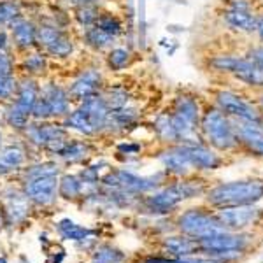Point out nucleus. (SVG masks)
Masks as SVG:
<instances>
[{
    "mask_svg": "<svg viewBox=\"0 0 263 263\" xmlns=\"http://www.w3.org/2000/svg\"><path fill=\"white\" fill-rule=\"evenodd\" d=\"M263 198V181H235L219 184L207 193V200L218 207L248 205Z\"/></svg>",
    "mask_w": 263,
    "mask_h": 263,
    "instance_id": "1",
    "label": "nucleus"
},
{
    "mask_svg": "<svg viewBox=\"0 0 263 263\" xmlns=\"http://www.w3.org/2000/svg\"><path fill=\"white\" fill-rule=\"evenodd\" d=\"M200 128L203 137L207 139V142L211 146H214L216 149L228 151L233 149L239 144L232 118H228L218 107H209L203 112L200 120Z\"/></svg>",
    "mask_w": 263,
    "mask_h": 263,
    "instance_id": "2",
    "label": "nucleus"
},
{
    "mask_svg": "<svg viewBox=\"0 0 263 263\" xmlns=\"http://www.w3.org/2000/svg\"><path fill=\"white\" fill-rule=\"evenodd\" d=\"M37 46L51 58H69L74 51V42L69 33L53 21H46L37 27Z\"/></svg>",
    "mask_w": 263,
    "mask_h": 263,
    "instance_id": "3",
    "label": "nucleus"
},
{
    "mask_svg": "<svg viewBox=\"0 0 263 263\" xmlns=\"http://www.w3.org/2000/svg\"><path fill=\"white\" fill-rule=\"evenodd\" d=\"M198 193H202V186L197 184V182H177V184L163 188L158 193L147 197L146 207L151 213H171L182 200L192 198Z\"/></svg>",
    "mask_w": 263,
    "mask_h": 263,
    "instance_id": "4",
    "label": "nucleus"
},
{
    "mask_svg": "<svg viewBox=\"0 0 263 263\" xmlns=\"http://www.w3.org/2000/svg\"><path fill=\"white\" fill-rule=\"evenodd\" d=\"M179 228L184 235L192 239L202 240L207 237L218 235L227 232L223 223L218 219V216H213L202 209H190L179 218Z\"/></svg>",
    "mask_w": 263,
    "mask_h": 263,
    "instance_id": "5",
    "label": "nucleus"
},
{
    "mask_svg": "<svg viewBox=\"0 0 263 263\" xmlns=\"http://www.w3.org/2000/svg\"><path fill=\"white\" fill-rule=\"evenodd\" d=\"M23 193L35 205H51L58 195V174H41L23 179Z\"/></svg>",
    "mask_w": 263,
    "mask_h": 263,
    "instance_id": "6",
    "label": "nucleus"
},
{
    "mask_svg": "<svg viewBox=\"0 0 263 263\" xmlns=\"http://www.w3.org/2000/svg\"><path fill=\"white\" fill-rule=\"evenodd\" d=\"M160 179H162V174L151 176V177H141L128 171H114V172H109L107 176L102 179V182H104L107 188L121 190V192L134 195V193H146V192L155 190L156 186L160 184Z\"/></svg>",
    "mask_w": 263,
    "mask_h": 263,
    "instance_id": "7",
    "label": "nucleus"
},
{
    "mask_svg": "<svg viewBox=\"0 0 263 263\" xmlns=\"http://www.w3.org/2000/svg\"><path fill=\"white\" fill-rule=\"evenodd\" d=\"M216 107L223 111L232 120L240 121H251V123H261V114L253 104L244 100L240 95L232 91H218L216 93Z\"/></svg>",
    "mask_w": 263,
    "mask_h": 263,
    "instance_id": "8",
    "label": "nucleus"
},
{
    "mask_svg": "<svg viewBox=\"0 0 263 263\" xmlns=\"http://www.w3.org/2000/svg\"><path fill=\"white\" fill-rule=\"evenodd\" d=\"M218 219L223 223L224 228H240L246 227H253L258 223V219L261 218V211L253 207L251 203L248 205H233V207H223L218 214Z\"/></svg>",
    "mask_w": 263,
    "mask_h": 263,
    "instance_id": "9",
    "label": "nucleus"
},
{
    "mask_svg": "<svg viewBox=\"0 0 263 263\" xmlns=\"http://www.w3.org/2000/svg\"><path fill=\"white\" fill-rule=\"evenodd\" d=\"M102 84H104V78H102L100 70L97 69H86L84 72L74 79V83L69 86V97L70 100L83 102L88 97H93L100 93Z\"/></svg>",
    "mask_w": 263,
    "mask_h": 263,
    "instance_id": "10",
    "label": "nucleus"
},
{
    "mask_svg": "<svg viewBox=\"0 0 263 263\" xmlns=\"http://www.w3.org/2000/svg\"><path fill=\"white\" fill-rule=\"evenodd\" d=\"M41 97L46 100L53 118H65L70 114L69 90L62 88L60 84L46 83L44 86H41Z\"/></svg>",
    "mask_w": 263,
    "mask_h": 263,
    "instance_id": "11",
    "label": "nucleus"
},
{
    "mask_svg": "<svg viewBox=\"0 0 263 263\" xmlns=\"http://www.w3.org/2000/svg\"><path fill=\"white\" fill-rule=\"evenodd\" d=\"M233 128H235L237 141L244 144L249 151L254 155L263 156V125L261 123H251V121H240L232 120Z\"/></svg>",
    "mask_w": 263,
    "mask_h": 263,
    "instance_id": "12",
    "label": "nucleus"
},
{
    "mask_svg": "<svg viewBox=\"0 0 263 263\" xmlns=\"http://www.w3.org/2000/svg\"><path fill=\"white\" fill-rule=\"evenodd\" d=\"M2 195H4L2 197L4 202H6V211H4L6 221L11 224L23 221L28 216V209H30V205H28L30 200L27 198V195L14 188H6Z\"/></svg>",
    "mask_w": 263,
    "mask_h": 263,
    "instance_id": "13",
    "label": "nucleus"
},
{
    "mask_svg": "<svg viewBox=\"0 0 263 263\" xmlns=\"http://www.w3.org/2000/svg\"><path fill=\"white\" fill-rule=\"evenodd\" d=\"M11 35L18 51H32L37 46V27L30 20L16 18L11 23Z\"/></svg>",
    "mask_w": 263,
    "mask_h": 263,
    "instance_id": "14",
    "label": "nucleus"
},
{
    "mask_svg": "<svg viewBox=\"0 0 263 263\" xmlns=\"http://www.w3.org/2000/svg\"><path fill=\"white\" fill-rule=\"evenodd\" d=\"M39 95H41V86L37 84L35 78L25 76L23 79H18V88H16L12 104L32 116V109L35 105L37 99H39Z\"/></svg>",
    "mask_w": 263,
    "mask_h": 263,
    "instance_id": "15",
    "label": "nucleus"
},
{
    "mask_svg": "<svg viewBox=\"0 0 263 263\" xmlns=\"http://www.w3.org/2000/svg\"><path fill=\"white\" fill-rule=\"evenodd\" d=\"M223 20L233 30L244 32V33L256 32L258 27V16L254 14V11L249 9H239V7L227 6L223 11Z\"/></svg>",
    "mask_w": 263,
    "mask_h": 263,
    "instance_id": "16",
    "label": "nucleus"
},
{
    "mask_svg": "<svg viewBox=\"0 0 263 263\" xmlns=\"http://www.w3.org/2000/svg\"><path fill=\"white\" fill-rule=\"evenodd\" d=\"M160 162L163 163V167L167 168V172L177 174V176H184L193 168L192 162H190L188 147L182 146H174L168 147L167 151H163L160 155Z\"/></svg>",
    "mask_w": 263,
    "mask_h": 263,
    "instance_id": "17",
    "label": "nucleus"
},
{
    "mask_svg": "<svg viewBox=\"0 0 263 263\" xmlns=\"http://www.w3.org/2000/svg\"><path fill=\"white\" fill-rule=\"evenodd\" d=\"M186 147H188L190 162H192L193 168H198V171H214V168H218L221 165V158L214 151H211L209 147L202 146V144Z\"/></svg>",
    "mask_w": 263,
    "mask_h": 263,
    "instance_id": "18",
    "label": "nucleus"
},
{
    "mask_svg": "<svg viewBox=\"0 0 263 263\" xmlns=\"http://www.w3.org/2000/svg\"><path fill=\"white\" fill-rule=\"evenodd\" d=\"M25 162H27V153L21 146L12 144V146L0 147V176L18 171Z\"/></svg>",
    "mask_w": 263,
    "mask_h": 263,
    "instance_id": "19",
    "label": "nucleus"
},
{
    "mask_svg": "<svg viewBox=\"0 0 263 263\" xmlns=\"http://www.w3.org/2000/svg\"><path fill=\"white\" fill-rule=\"evenodd\" d=\"M58 233L67 240H76V242H93L97 239V233L90 230L86 227H81V224H76L70 219H62L60 223L57 224Z\"/></svg>",
    "mask_w": 263,
    "mask_h": 263,
    "instance_id": "20",
    "label": "nucleus"
},
{
    "mask_svg": "<svg viewBox=\"0 0 263 263\" xmlns=\"http://www.w3.org/2000/svg\"><path fill=\"white\" fill-rule=\"evenodd\" d=\"M239 81H242L249 86H261L263 88V67L256 65L248 58H242L237 67V70L233 72Z\"/></svg>",
    "mask_w": 263,
    "mask_h": 263,
    "instance_id": "21",
    "label": "nucleus"
},
{
    "mask_svg": "<svg viewBox=\"0 0 263 263\" xmlns=\"http://www.w3.org/2000/svg\"><path fill=\"white\" fill-rule=\"evenodd\" d=\"M163 246L168 253H172L174 256H177V258L188 256V254H193L200 249L198 240L190 239L188 235L186 237H168V239H165Z\"/></svg>",
    "mask_w": 263,
    "mask_h": 263,
    "instance_id": "22",
    "label": "nucleus"
},
{
    "mask_svg": "<svg viewBox=\"0 0 263 263\" xmlns=\"http://www.w3.org/2000/svg\"><path fill=\"white\" fill-rule=\"evenodd\" d=\"M21 70L30 78H37V76L46 74L48 70V57L42 51H28L27 57L21 60Z\"/></svg>",
    "mask_w": 263,
    "mask_h": 263,
    "instance_id": "23",
    "label": "nucleus"
},
{
    "mask_svg": "<svg viewBox=\"0 0 263 263\" xmlns=\"http://www.w3.org/2000/svg\"><path fill=\"white\" fill-rule=\"evenodd\" d=\"M84 193V184L83 179L79 176H63L60 181H58V195L67 200H74V198H79Z\"/></svg>",
    "mask_w": 263,
    "mask_h": 263,
    "instance_id": "24",
    "label": "nucleus"
},
{
    "mask_svg": "<svg viewBox=\"0 0 263 263\" xmlns=\"http://www.w3.org/2000/svg\"><path fill=\"white\" fill-rule=\"evenodd\" d=\"M90 155V146L86 142L79 141H69L65 144V147L60 151V158L65 160L67 163H79L84 162Z\"/></svg>",
    "mask_w": 263,
    "mask_h": 263,
    "instance_id": "25",
    "label": "nucleus"
},
{
    "mask_svg": "<svg viewBox=\"0 0 263 263\" xmlns=\"http://www.w3.org/2000/svg\"><path fill=\"white\" fill-rule=\"evenodd\" d=\"M84 42L86 46H90L95 51H102V49H107L112 46L114 42V37L107 35L105 32H102L99 27H88L84 28Z\"/></svg>",
    "mask_w": 263,
    "mask_h": 263,
    "instance_id": "26",
    "label": "nucleus"
},
{
    "mask_svg": "<svg viewBox=\"0 0 263 263\" xmlns=\"http://www.w3.org/2000/svg\"><path fill=\"white\" fill-rule=\"evenodd\" d=\"M63 126L72 128V130L79 132V134H84V135H95L97 134L95 128L91 126L90 120H88V116L81 111V109L70 111L69 116H65V125Z\"/></svg>",
    "mask_w": 263,
    "mask_h": 263,
    "instance_id": "27",
    "label": "nucleus"
},
{
    "mask_svg": "<svg viewBox=\"0 0 263 263\" xmlns=\"http://www.w3.org/2000/svg\"><path fill=\"white\" fill-rule=\"evenodd\" d=\"M30 118H32L30 114L21 111V109L16 107L14 104L7 105L6 112H4V121H6L11 128H16V130H25V128H27V125L30 123V121H28Z\"/></svg>",
    "mask_w": 263,
    "mask_h": 263,
    "instance_id": "28",
    "label": "nucleus"
},
{
    "mask_svg": "<svg viewBox=\"0 0 263 263\" xmlns=\"http://www.w3.org/2000/svg\"><path fill=\"white\" fill-rule=\"evenodd\" d=\"M155 132L163 142H177V134L174 130L171 114H160L155 121Z\"/></svg>",
    "mask_w": 263,
    "mask_h": 263,
    "instance_id": "29",
    "label": "nucleus"
},
{
    "mask_svg": "<svg viewBox=\"0 0 263 263\" xmlns=\"http://www.w3.org/2000/svg\"><path fill=\"white\" fill-rule=\"evenodd\" d=\"M95 27H99L102 32H105L107 35L114 37V39L123 33L121 21L112 14H100L99 20H97V23H95Z\"/></svg>",
    "mask_w": 263,
    "mask_h": 263,
    "instance_id": "30",
    "label": "nucleus"
},
{
    "mask_svg": "<svg viewBox=\"0 0 263 263\" xmlns=\"http://www.w3.org/2000/svg\"><path fill=\"white\" fill-rule=\"evenodd\" d=\"M100 16V11L97 7V4H91V6H81L76 9V20L81 27L88 28V27H93L97 23Z\"/></svg>",
    "mask_w": 263,
    "mask_h": 263,
    "instance_id": "31",
    "label": "nucleus"
},
{
    "mask_svg": "<svg viewBox=\"0 0 263 263\" xmlns=\"http://www.w3.org/2000/svg\"><path fill=\"white\" fill-rule=\"evenodd\" d=\"M20 16L21 6L16 0H0V25H11Z\"/></svg>",
    "mask_w": 263,
    "mask_h": 263,
    "instance_id": "32",
    "label": "nucleus"
},
{
    "mask_svg": "<svg viewBox=\"0 0 263 263\" xmlns=\"http://www.w3.org/2000/svg\"><path fill=\"white\" fill-rule=\"evenodd\" d=\"M130 62V51L125 48H112L107 54V65L111 70H123Z\"/></svg>",
    "mask_w": 263,
    "mask_h": 263,
    "instance_id": "33",
    "label": "nucleus"
},
{
    "mask_svg": "<svg viewBox=\"0 0 263 263\" xmlns=\"http://www.w3.org/2000/svg\"><path fill=\"white\" fill-rule=\"evenodd\" d=\"M125 256L111 246H102L93 253V263H123Z\"/></svg>",
    "mask_w": 263,
    "mask_h": 263,
    "instance_id": "34",
    "label": "nucleus"
},
{
    "mask_svg": "<svg viewBox=\"0 0 263 263\" xmlns=\"http://www.w3.org/2000/svg\"><path fill=\"white\" fill-rule=\"evenodd\" d=\"M242 58H237V57H228V54H221V57H214L213 60L209 62V65L213 67L214 70L218 72H235L237 67Z\"/></svg>",
    "mask_w": 263,
    "mask_h": 263,
    "instance_id": "35",
    "label": "nucleus"
},
{
    "mask_svg": "<svg viewBox=\"0 0 263 263\" xmlns=\"http://www.w3.org/2000/svg\"><path fill=\"white\" fill-rule=\"evenodd\" d=\"M16 88H18V79L14 76H0V102L14 99Z\"/></svg>",
    "mask_w": 263,
    "mask_h": 263,
    "instance_id": "36",
    "label": "nucleus"
},
{
    "mask_svg": "<svg viewBox=\"0 0 263 263\" xmlns=\"http://www.w3.org/2000/svg\"><path fill=\"white\" fill-rule=\"evenodd\" d=\"M0 76H14V60L7 51H0Z\"/></svg>",
    "mask_w": 263,
    "mask_h": 263,
    "instance_id": "37",
    "label": "nucleus"
},
{
    "mask_svg": "<svg viewBox=\"0 0 263 263\" xmlns=\"http://www.w3.org/2000/svg\"><path fill=\"white\" fill-rule=\"evenodd\" d=\"M248 60H251L253 63H256V65L263 67V46H258V48H253L249 51Z\"/></svg>",
    "mask_w": 263,
    "mask_h": 263,
    "instance_id": "38",
    "label": "nucleus"
},
{
    "mask_svg": "<svg viewBox=\"0 0 263 263\" xmlns=\"http://www.w3.org/2000/svg\"><path fill=\"white\" fill-rule=\"evenodd\" d=\"M118 149H120L121 153H125V155H135V153L141 151V146H139V144L126 142V144H120V146H118Z\"/></svg>",
    "mask_w": 263,
    "mask_h": 263,
    "instance_id": "39",
    "label": "nucleus"
},
{
    "mask_svg": "<svg viewBox=\"0 0 263 263\" xmlns=\"http://www.w3.org/2000/svg\"><path fill=\"white\" fill-rule=\"evenodd\" d=\"M9 48V35H7V32L0 30V51H7Z\"/></svg>",
    "mask_w": 263,
    "mask_h": 263,
    "instance_id": "40",
    "label": "nucleus"
},
{
    "mask_svg": "<svg viewBox=\"0 0 263 263\" xmlns=\"http://www.w3.org/2000/svg\"><path fill=\"white\" fill-rule=\"evenodd\" d=\"M146 263H193V261H188V260H179V258H176V260H165V258H155V260H149Z\"/></svg>",
    "mask_w": 263,
    "mask_h": 263,
    "instance_id": "41",
    "label": "nucleus"
},
{
    "mask_svg": "<svg viewBox=\"0 0 263 263\" xmlns=\"http://www.w3.org/2000/svg\"><path fill=\"white\" fill-rule=\"evenodd\" d=\"M256 32H258V35H260V39L263 41V16H261V18H258V27H256Z\"/></svg>",
    "mask_w": 263,
    "mask_h": 263,
    "instance_id": "42",
    "label": "nucleus"
},
{
    "mask_svg": "<svg viewBox=\"0 0 263 263\" xmlns=\"http://www.w3.org/2000/svg\"><path fill=\"white\" fill-rule=\"evenodd\" d=\"M260 105H261V111H263V93H261V97H260Z\"/></svg>",
    "mask_w": 263,
    "mask_h": 263,
    "instance_id": "43",
    "label": "nucleus"
},
{
    "mask_svg": "<svg viewBox=\"0 0 263 263\" xmlns=\"http://www.w3.org/2000/svg\"><path fill=\"white\" fill-rule=\"evenodd\" d=\"M0 147H2V134H0Z\"/></svg>",
    "mask_w": 263,
    "mask_h": 263,
    "instance_id": "44",
    "label": "nucleus"
},
{
    "mask_svg": "<svg viewBox=\"0 0 263 263\" xmlns=\"http://www.w3.org/2000/svg\"><path fill=\"white\" fill-rule=\"evenodd\" d=\"M2 221H4V219H2V214H0V227H2Z\"/></svg>",
    "mask_w": 263,
    "mask_h": 263,
    "instance_id": "45",
    "label": "nucleus"
},
{
    "mask_svg": "<svg viewBox=\"0 0 263 263\" xmlns=\"http://www.w3.org/2000/svg\"><path fill=\"white\" fill-rule=\"evenodd\" d=\"M0 263H6V258H2V260H0Z\"/></svg>",
    "mask_w": 263,
    "mask_h": 263,
    "instance_id": "46",
    "label": "nucleus"
}]
</instances>
